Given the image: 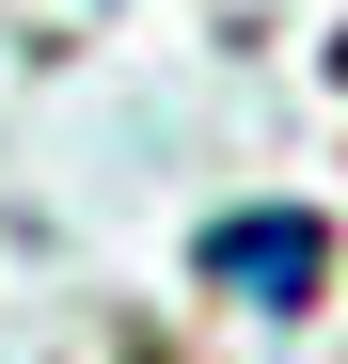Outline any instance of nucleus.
<instances>
[{"instance_id": "1", "label": "nucleus", "mask_w": 348, "mask_h": 364, "mask_svg": "<svg viewBox=\"0 0 348 364\" xmlns=\"http://www.w3.org/2000/svg\"><path fill=\"white\" fill-rule=\"evenodd\" d=\"M317 269H332V222H301V206H254V222H206V285H238V301H269V317H301V301H317Z\"/></svg>"}]
</instances>
